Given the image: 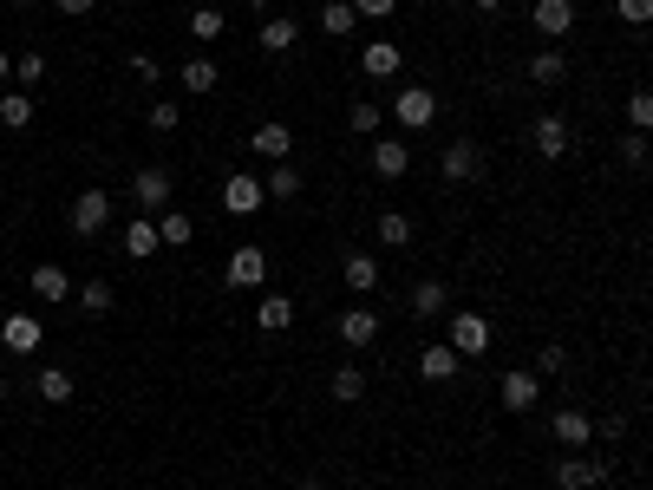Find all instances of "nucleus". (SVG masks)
<instances>
[{"instance_id": "nucleus-32", "label": "nucleus", "mask_w": 653, "mask_h": 490, "mask_svg": "<svg viewBox=\"0 0 653 490\" xmlns=\"http://www.w3.org/2000/svg\"><path fill=\"white\" fill-rule=\"evenodd\" d=\"M216 79H223L216 59H190V66H183V92H216Z\"/></svg>"}, {"instance_id": "nucleus-42", "label": "nucleus", "mask_w": 653, "mask_h": 490, "mask_svg": "<svg viewBox=\"0 0 653 490\" xmlns=\"http://www.w3.org/2000/svg\"><path fill=\"white\" fill-rule=\"evenodd\" d=\"M627 118H634V131H647V125H653V98L634 92V98H627Z\"/></svg>"}, {"instance_id": "nucleus-6", "label": "nucleus", "mask_w": 653, "mask_h": 490, "mask_svg": "<svg viewBox=\"0 0 653 490\" xmlns=\"http://www.w3.org/2000/svg\"><path fill=\"white\" fill-rule=\"evenodd\" d=\"M497 399L510 412H536V399H542V379L536 373H523V366H510V373L497 379Z\"/></svg>"}, {"instance_id": "nucleus-29", "label": "nucleus", "mask_w": 653, "mask_h": 490, "mask_svg": "<svg viewBox=\"0 0 653 490\" xmlns=\"http://www.w3.org/2000/svg\"><path fill=\"white\" fill-rule=\"evenodd\" d=\"M418 373H425V379H451V373H458V353H451V347H425V353H418Z\"/></svg>"}, {"instance_id": "nucleus-4", "label": "nucleus", "mask_w": 653, "mask_h": 490, "mask_svg": "<svg viewBox=\"0 0 653 490\" xmlns=\"http://www.w3.org/2000/svg\"><path fill=\"white\" fill-rule=\"evenodd\" d=\"M170 190H177V183H170V170H138V177H131V196H138V210L144 216H157V210H170Z\"/></svg>"}, {"instance_id": "nucleus-14", "label": "nucleus", "mask_w": 653, "mask_h": 490, "mask_svg": "<svg viewBox=\"0 0 653 490\" xmlns=\"http://www.w3.org/2000/svg\"><path fill=\"white\" fill-rule=\"evenodd\" d=\"M334 334L347 340V347H373V340H379V314H373V308H347V314L334 321Z\"/></svg>"}, {"instance_id": "nucleus-15", "label": "nucleus", "mask_w": 653, "mask_h": 490, "mask_svg": "<svg viewBox=\"0 0 653 490\" xmlns=\"http://www.w3.org/2000/svg\"><path fill=\"white\" fill-rule=\"evenodd\" d=\"M0 340H7V353H40V314H7Z\"/></svg>"}, {"instance_id": "nucleus-49", "label": "nucleus", "mask_w": 653, "mask_h": 490, "mask_svg": "<svg viewBox=\"0 0 653 490\" xmlns=\"http://www.w3.org/2000/svg\"><path fill=\"white\" fill-rule=\"evenodd\" d=\"M242 7H268V0H242Z\"/></svg>"}, {"instance_id": "nucleus-50", "label": "nucleus", "mask_w": 653, "mask_h": 490, "mask_svg": "<svg viewBox=\"0 0 653 490\" xmlns=\"http://www.w3.org/2000/svg\"><path fill=\"white\" fill-rule=\"evenodd\" d=\"M0 399H7V379H0Z\"/></svg>"}, {"instance_id": "nucleus-35", "label": "nucleus", "mask_w": 653, "mask_h": 490, "mask_svg": "<svg viewBox=\"0 0 653 490\" xmlns=\"http://www.w3.org/2000/svg\"><path fill=\"white\" fill-rule=\"evenodd\" d=\"M347 125L360 131V138H373V131H379V105H373V98H353V112H347Z\"/></svg>"}, {"instance_id": "nucleus-20", "label": "nucleus", "mask_w": 653, "mask_h": 490, "mask_svg": "<svg viewBox=\"0 0 653 490\" xmlns=\"http://www.w3.org/2000/svg\"><path fill=\"white\" fill-rule=\"evenodd\" d=\"M340 275H347V288H353V294H373V288H379V262H373V255H360V249L340 262Z\"/></svg>"}, {"instance_id": "nucleus-9", "label": "nucleus", "mask_w": 653, "mask_h": 490, "mask_svg": "<svg viewBox=\"0 0 653 490\" xmlns=\"http://www.w3.org/2000/svg\"><path fill=\"white\" fill-rule=\"evenodd\" d=\"M529 20H536L542 40H569L575 33V0H536V14Z\"/></svg>"}, {"instance_id": "nucleus-12", "label": "nucleus", "mask_w": 653, "mask_h": 490, "mask_svg": "<svg viewBox=\"0 0 653 490\" xmlns=\"http://www.w3.org/2000/svg\"><path fill=\"white\" fill-rule=\"evenodd\" d=\"M438 170H445L451 183H471L477 170H484V157H477L471 138H458V144H445V151H438Z\"/></svg>"}, {"instance_id": "nucleus-43", "label": "nucleus", "mask_w": 653, "mask_h": 490, "mask_svg": "<svg viewBox=\"0 0 653 490\" xmlns=\"http://www.w3.org/2000/svg\"><path fill=\"white\" fill-rule=\"evenodd\" d=\"M177 105H170V98H157V105H151V131H177Z\"/></svg>"}, {"instance_id": "nucleus-7", "label": "nucleus", "mask_w": 653, "mask_h": 490, "mask_svg": "<svg viewBox=\"0 0 653 490\" xmlns=\"http://www.w3.org/2000/svg\"><path fill=\"white\" fill-rule=\"evenodd\" d=\"M445 347L458 353V360H464V353H484L490 347V321H484V314H451V340H445Z\"/></svg>"}, {"instance_id": "nucleus-3", "label": "nucleus", "mask_w": 653, "mask_h": 490, "mask_svg": "<svg viewBox=\"0 0 653 490\" xmlns=\"http://www.w3.org/2000/svg\"><path fill=\"white\" fill-rule=\"evenodd\" d=\"M105 223H112V196L105 190H79L72 196V236H98Z\"/></svg>"}, {"instance_id": "nucleus-52", "label": "nucleus", "mask_w": 653, "mask_h": 490, "mask_svg": "<svg viewBox=\"0 0 653 490\" xmlns=\"http://www.w3.org/2000/svg\"><path fill=\"white\" fill-rule=\"evenodd\" d=\"M451 7H458V0H451Z\"/></svg>"}, {"instance_id": "nucleus-30", "label": "nucleus", "mask_w": 653, "mask_h": 490, "mask_svg": "<svg viewBox=\"0 0 653 490\" xmlns=\"http://www.w3.org/2000/svg\"><path fill=\"white\" fill-rule=\"evenodd\" d=\"M379 242H386V249H405V242H412V216L386 210V216H379Z\"/></svg>"}, {"instance_id": "nucleus-25", "label": "nucleus", "mask_w": 653, "mask_h": 490, "mask_svg": "<svg viewBox=\"0 0 653 490\" xmlns=\"http://www.w3.org/2000/svg\"><path fill=\"white\" fill-rule=\"evenodd\" d=\"M33 392H40L46 406H66V399H72V373H59V366H40V379H33Z\"/></svg>"}, {"instance_id": "nucleus-45", "label": "nucleus", "mask_w": 653, "mask_h": 490, "mask_svg": "<svg viewBox=\"0 0 653 490\" xmlns=\"http://www.w3.org/2000/svg\"><path fill=\"white\" fill-rule=\"evenodd\" d=\"M92 7H98V0H59V14H72V20H79V14H92Z\"/></svg>"}, {"instance_id": "nucleus-41", "label": "nucleus", "mask_w": 653, "mask_h": 490, "mask_svg": "<svg viewBox=\"0 0 653 490\" xmlns=\"http://www.w3.org/2000/svg\"><path fill=\"white\" fill-rule=\"evenodd\" d=\"M621 157H627V164H647V131H627V138H621Z\"/></svg>"}, {"instance_id": "nucleus-8", "label": "nucleus", "mask_w": 653, "mask_h": 490, "mask_svg": "<svg viewBox=\"0 0 653 490\" xmlns=\"http://www.w3.org/2000/svg\"><path fill=\"white\" fill-rule=\"evenodd\" d=\"M223 281H229V288H262V281H268V255L262 249H229Z\"/></svg>"}, {"instance_id": "nucleus-16", "label": "nucleus", "mask_w": 653, "mask_h": 490, "mask_svg": "<svg viewBox=\"0 0 653 490\" xmlns=\"http://www.w3.org/2000/svg\"><path fill=\"white\" fill-rule=\"evenodd\" d=\"M373 170H379L386 183H399L405 170H412V144H405V138H392V144H373Z\"/></svg>"}, {"instance_id": "nucleus-31", "label": "nucleus", "mask_w": 653, "mask_h": 490, "mask_svg": "<svg viewBox=\"0 0 653 490\" xmlns=\"http://www.w3.org/2000/svg\"><path fill=\"white\" fill-rule=\"evenodd\" d=\"M320 33H334V40H347V33H353V7H347V0H327V7H320Z\"/></svg>"}, {"instance_id": "nucleus-13", "label": "nucleus", "mask_w": 653, "mask_h": 490, "mask_svg": "<svg viewBox=\"0 0 653 490\" xmlns=\"http://www.w3.org/2000/svg\"><path fill=\"white\" fill-rule=\"evenodd\" d=\"M249 151H255V157H268V164H281V157L294 151V131L268 118V125H255V131H249Z\"/></svg>"}, {"instance_id": "nucleus-10", "label": "nucleus", "mask_w": 653, "mask_h": 490, "mask_svg": "<svg viewBox=\"0 0 653 490\" xmlns=\"http://www.w3.org/2000/svg\"><path fill=\"white\" fill-rule=\"evenodd\" d=\"M549 432H556V445H562V451H582L588 438H595V419H588V412H575V406H556Z\"/></svg>"}, {"instance_id": "nucleus-38", "label": "nucleus", "mask_w": 653, "mask_h": 490, "mask_svg": "<svg viewBox=\"0 0 653 490\" xmlns=\"http://www.w3.org/2000/svg\"><path fill=\"white\" fill-rule=\"evenodd\" d=\"M614 14H621L627 27H647V20H653V0H614Z\"/></svg>"}, {"instance_id": "nucleus-47", "label": "nucleus", "mask_w": 653, "mask_h": 490, "mask_svg": "<svg viewBox=\"0 0 653 490\" xmlns=\"http://www.w3.org/2000/svg\"><path fill=\"white\" fill-rule=\"evenodd\" d=\"M471 7H484V14H497V7H503V0H471Z\"/></svg>"}, {"instance_id": "nucleus-51", "label": "nucleus", "mask_w": 653, "mask_h": 490, "mask_svg": "<svg viewBox=\"0 0 653 490\" xmlns=\"http://www.w3.org/2000/svg\"><path fill=\"white\" fill-rule=\"evenodd\" d=\"M14 7H33V0H14Z\"/></svg>"}, {"instance_id": "nucleus-27", "label": "nucleus", "mask_w": 653, "mask_h": 490, "mask_svg": "<svg viewBox=\"0 0 653 490\" xmlns=\"http://www.w3.org/2000/svg\"><path fill=\"white\" fill-rule=\"evenodd\" d=\"M255 321H262L268 334H281V327L294 321V301H288V294H262V308H255Z\"/></svg>"}, {"instance_id": "nucleus-40", "label": "nucleus", "mask_w": 653, "mask_h": 490, "mask_svg": "<svg viewBox=\"0 0 653 490\" xmlns=\"http://www.w3.org/2000/svg\"><path fill=\"white\" fill-rule=\"evenodd\" d=\"M347 7H353V20H386L399 0H347Z\"/></svg>"}, {"instance_id": "nucleus-21", "label": "nucleus", "mask_w": 653, "mask_h": 490, "mask_svg": "<svg viewBox=\"0 0 653 490\" xmlns=\"http://www.w3.org/2000/svg\"><path fill=\"white\" fill-rule=\"evenodd\" d=\"M164 242H157V223L151 216H138V223H125V255L131 262H144V255H157Z\"/></svg>"}, {"instance_id": "nucleus-48", "label": "nucleus", "mask_w": 653, "mask_h": 490, "mask_svg": "<svg viewBox=\"0 0 653 490\" xmlns=\"http://www.w3.org/2000/svg\"><path fill=\"white\" fill-rule=\"evenodd\" d=\"M294 490H327V484H320V477H307V484H294Z\"/></svg>"}, {"instance_id": "nucleus-24", "label": "nucleus", "mask_w": 653, "mask_h": 490, "mask_svg": "<svg viewBox=\"0 0 653 490\" xmlns=\"http://www.w3.org/2000/svg\"><path fill=\"white\" fill-rule=\"evenodd\" d=\"M0 125H7V131H27L33 125V92H0Z\"/></svg>"}, {"instance_id": "nucleus-46", "label": "nucleus", "mask_w": 653, "mask_h": 490, "mask_svg": "<svg viewBox=\"0 0 653 490\" xmlns=\"http://www.w3.org/2000/svg\"><path fill=\"white\" fill-rule=\"evenodd\" d=\"M7 72H14V53H7V46H0V79H7Z\"/></svg>"}, {"instance_id": "nucleus-1", "label": "nucleus", "mask_w": 653, "mask_h": 490, "mask_svg": "<svg viewBox=\"0 0 653 490\" xmlns=\"http://www.w3.org/2000/svg\"><path fill=\"white\" fill-rule=\"evenodd\" d=\"M392 118H399V131H425L431 118H438V92H425V85H405V92L392 98Z\"/></svg>"}, {"instance_id": "nucleus-33", "label": "nucleus", "mask_w": 653, "mask_h": 490, "mask_svg": "<svg viewBox=\"0 0 653 490\" xmlns=\"http://www.w3.org/2000/svg\"><path fill=\"white\" fill-rule=\"evenodd\" d=\"M112 301H118V294H112V281H98V275L79 288V308H85V314H112Z\"/></svg>"}, {"instance_id": "nucleus-34", "label": "nucleus", "mask_w": 653, "mask_h": 490, "mask_svg": "<svg viewBox=\"0 0 653 490\" xmlns=\"http://www.w3.org/2000/svg\"><path fill=\"white\" fill-rule=\"evenodd\" d=\"M360 392H366V373H360V366H340V373H334V399H340V406H353Z\"/></svg>"}, {"instance_id": "nucleus-28", "label": "nucleus", "mask_w": 653, "mask_h": 490, "mask_svg": "<svg viewBox=\"0 0 653 490\" xmlns=\"http://www.w3.org/2000/svg\"><path fill=\"white\" fill-rule=\"evenodd\" d=\"M262 190H268V203H275V196H301V164H288V157H281V164L268 170Z\"/></svg>"}, {"instance_id": "nucleus-19", "label": "nucleus", "mask_w": 653, "mask_h": 490, "mask_svg": "<svg viewBox=\"0 0 653 490\" xmlns=\"http://www.w3.org/2000/svg\"><path fill=\"white\" fill-rule=\"evenodd\" d=\"M294 40H301V27H294V20H288V14H275V20H268V27H262V33H255V46H262V53H275V59H281V53H288V46H294Z\"/></svg>"}, {"instance_id": "nucleus-23", "label": "nucleus", "mask_w": 653, "mask_h": 490, "mask_svg": "<svg viewBox=\"0 0 653 490\" xmlns=\"http://www.w3.org/2000/svg\"><path fill=\"white\" fill-rule=\"evenodd\" d=\"M33 294H40V301H66V294H72L66 268H59V262H40V268H33Z\"/></svg>"}, {"instance_id": "nucleus-11", "label": "nucleus", "mask_w": 653, "mask_h": 490, "mask_svg": "<svg viewBox=\"0 0 653 490\" xmlns=\"http://www.w3.org/2000/svg\"><path fill=\"white\" fill-rule=\"evenodd\" d=\"M608 477V458H556V484L562 490H595Z\"/></svg>"}, {"instance_id": "nucleus-36", "label": "nucleus", "mask_w": 653, "mask_h": 490, "mask_svg": "<svg viewBox=\"0 0 653 490\" xmlns=\"http://www.w3.org/2000/svg\"><path fill=\"white\" fill-rule=\"evenodd\" d=\"M14 79H20V85H40V79H46V53H40V46L14 59Z\"/></svg>"}, {"instance_id": "nucleus-17", "label": "nucleus", "mask_w": 653, "mask_h": 490, "mask_svg": "<svg viewBox=\"0 0 653 490\" xmlns=\"http://www.w3.org/2000/svg\"><path fill=\"white\" fill-rule=\"evenodd\" d=\"M569 79V53L562 46H542L536 59H529V85H562Z\"/></svg>"}, {"instance_id": "nucleus-18", "label": "nucleus", "mask_w": 653, "mask_h": 490, "mask_svg": "<svg viewBox=\"0 0 653 490\" xmlns=\"http://www.w3.org/2000/svg\"><path fill=\"white\" fill-rule=\"evenodd\" d=\"M445 308H451V288H445V281H418V288H412V314H418V321H438Z\"/></svg>"}, {"instance_id": "nucleus-37", "label": "nucleus", "mask_w": 653, "mask_h": 490, "mask_svg": "<svg viewBox=\"0 0 653 490\" xmlns=\"http://www.w3.org/2000/svg\"><path fill=\"white\" fill-rule=\"evenodd\" d=\"M190 33H196V40H216V33H223V14H216V7H196V14H190Z\"/></svg>"}, {"instance_id": "nucleus-22", "label": "nucleus", "mask_w": 653, "mask_h": 490, "mask_svg": "<svg viewBox=\"0 0 653 490\" xmlns=\"http://www.w3.org/2000/svg\"><path fill=\"white\" fill-rule=\"evenodd\" d=\"M360 66H366V79H392V72H399V46L392 40H373L360 53Z\"/></svg>"}, {"instance_id": "nucleus-5", "label": "nucleus", "mask_w": 653, "mask_h": 490, "mask_svg": "<svg viewBox=\"0 0 653 490\" xmlns=\"http://www.w3.org/2000/svg\"><path fill=\"white\" fill-rule=\"evenodd\" d=\"M268 203V190H262V177H249V170H236V177L223 183V210L229 216H255Z\"/></svg>"}, {"instance_id": "nucleus-44", "label": "nucleus", "mask_w": 653, "mask_h": 490, "mask_svg": "<svg viewBox=\"0 0 653 490\" xmlns=\"http://www.w3.org/2000/svg\"><path fill=\"white\" fill-rule=\"evenodd\" d=\"M131 72H138V79H144V85H157V79H164V66H157V59H151V53H131Z\"/></svg>"}, {"instance_id": "nucleus-39", "label": "nucleus", "mask_w": 653, "mask_h": 490, "mask_svg": "<svg viewBox=\"0 0 653 490\" xmlns=\"http://www.w3.org/2000/svg\"><path fill=\"white\" fill-rule=\"evenodd\" d=\"M562 366H569V353H562V347H542L536 353V379H556Z\"/></svg>"}, {"instance_id": "nucleus-2", "label": "nucleus", "mask_w": 653, "mask_h": 490, "mask_svg": "<svg viewBox=\"0 0 653 490\" xmlns=\"http://www.w3.org/2000/svg\"><path fill=\"white\" fill-rule=\"evenodd\" d=\"M529 144H536V157H549V164H556V157H569V151H575V131L562 125L556 112H542L536 125H529Z\"/></svg>"}, {"instance_id": "nucleus-26", "label": "nucleus", "mask_w": 653, "mask_h": 490, "mask_svg": "<svg viewBox=\"0 0 653 490\" xmlns=\"http://www.w3.org/2000/svg\"><path fill=\"white\" fill-rule=\"evenodd\" d=\"M190 236H196V223H190L183 210H164V216H157V242H164V249H183Z\"/></svg>"}]
</instances>
